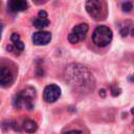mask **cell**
I'll return each instance as SVG.
<instances>
[{"mask_svg": "<svg viewBox=\"0 0 134 134\" xmlns=\"http://www.w3.org/2000/svg\"><path fill=\"white\" fill-rule=\"evenodd\" d=\"M23 130L27 133H34L36 132L38 126H37V122L31 120V119H26L24 122H23V126H22Z\"/></svg>", "mask_w": 134, "mask_h": 134, "instance_id": "11", "label": "cell"}, {"mask_svg": "<svg viewBox=\"0 0 134 134\" xmlns=\"http://www.w3.org/2000/svg\"><path fill=\"white\" fill-rule=\"evenodd\" d=\"M64 134H83V132L80 130H70V131L65 132Z\"/></svg>", "mask_w": 134, "mask_h": 134, "instance_id": "13", "label": "cell"}, {"mask_svg": "<svg viewBox=\"0 0 134 134\" xmlns=\"http://www.w3.org/2000/svg\"><path fill=\"white\" fill-rule=\"evenodd\" d=\"M121 8H122V10L124 12H127V13H129V12H131V9H132V3L131 2H124L122 4H121Z\"/></svg>", "mask_w": 134, "mask_h": 134, "instance_id": "12", "label": "cell"}, {"mask_svg": "<svg viewBox=\"0 0 134 134\" xmlns=\"http://www.w3.org/2000/svg\"><path fill=\"white\" fill-rule=\"evenodd\" d=\"M28 3L23 0H12L7 4V8L10 13H19L27 9Z\"/></svg>", "mask_w": 134, "mask_h": 134, "instance_id": "9", "label": "cell"}, {"mask_svg": "<svg viewBox=\"0 0 134 134\" xmlns=\"http://www.w3.org/2000/svg\"><path fill=\"white\" fill-rule=\"evenodd\" d=\"M87 13L94 20H102L106 17V6L105 3L98 0H89L85 4Z\"/></svg>", "mask_w": 134, "mask_h": 134, "instance_id": "3", "label": "cell"}, {"mask_svg": "<svg viewBox=\"0 0 134 134\" xmlns=\"http://www.w3.org/2000/svg\"><path fill=\"white\" fill-rule=\"evenodd\" d=\"M87 31H88V25L86 23L77 24L72 28L71 32L68 35V41L72 44L77 43L80 41H83L86 38Z\"/></svg>", "mask_w": 134, "mask_h": 134, "instance_id": "4", "label": "cell"}, {"mask_svg": "<svg viewBox=\"0 0 134 134\" xmlns=\"http://www.w3.org/2000/svg\"><path fill=\"white\" fill-rule=\"evenodd\" d=\"M10 41H12V44L7 46V50L13 52L14 50H17L19 52L23 51L24 49V44L23 42L20 40V36L16 32H14L12 36H10Z\"/></svg>", "mask_w": 134, "mask_h": 134, "instance_id": "8", "label": "cell"}, {"mask_svg": "<svg viewBox=\"0 0 134 134\" xmlns=\"http://www.w3.org/2000/svg\"><path fill=\"white\" fill-rule=\"evenodd\" d=\"M31 40H32V43L35 45H39V46L46 45L51 40V34L48 32V31H43V30L42 31H37L32 35Z\"/></svg>", "mask_w": 134, "mask_h": 134, "instance_id": "7", "label": "cell"}, {"mask_svg": "<svg viewBox=\"0 0 134 134\" xmlns=\"http://www.w3.org/2000/svg\"><path fill=\"white\" fill-rule=\"evenodd\" d=\"M36 97V90L31 87H27L16 94L14 98V106L18 109L25 108L28 110L34 109V99Z\"/></svg>", "mask_w": 134, "mask_h": 134, "instance_id": "1", "label": "cell"}, {"mask_svg": "<svg viewBox=\"0 0 134 134\" xmlns=\"http://www.w3.org/2000/svg\"><path fill=\"white\" fill-rule=\"evenodd\" d=\"M61 96V88L55 84H50L45 87L43 97L47 103H53Z\"/></svg>", "mask_w": 134, "mask_h": 134, "instance_id": "5", "label": "cell"}, {"mask_svg": "<svg viewBox=\"0 0 134 134\" xmlns=\"http://www.w3.org/2000/svg\"><path fill=\"white\" fill-rule=\"evenodd\" d=\"M49 23H50V21L47 19V13L45 10H40L38 14V17L32 21L34 26L37 28H41V29L48 26Z\"/></svg>", "mask_w": 134, "mask_h": 134, "instance_id": "10", "label": "cell"}, {"mask_svg": "<svg viewBox=\"0 0 134 134\" xmlns=\"http://www.w3.org/2000/svg\"><path fill=\"white\" fill-rule=\"evenodd\" d=\"M112 38H113L112 30L105 25L97 26L92 34V41L98 47L107 46L112 41Z\"/></svg>", "mask_w": 134, "mask_h": 134, "instance_id": "2", "label": "cell"}, {"mask_svg": "<svg viewBox=\"0 0 134 134\" xmlns=\"http://www.w3.org/2000/svg\"><path fill=\"white\" fill-rule=\"evenodd\" d=\"M14 82V75L10 69L6 66H0V86L8 87Z\"/></svg>", "mask_w": 134, "mask_h": 134, "instance_id": "6", "label": "cell"}]
</instances>
